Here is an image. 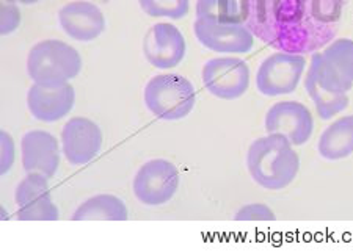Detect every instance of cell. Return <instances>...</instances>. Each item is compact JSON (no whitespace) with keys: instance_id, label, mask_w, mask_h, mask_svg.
Wrapping results in <instances>:
<instances>
[{"instance_id":"cell-17","label":"cell","mask_w":353,"mask_h":252,"mask_svg":"<svg viewBox=\"0 0 353 252\" xmlns=\"http://www.w3.org/2000/svg\"><path fill=\"white\" fill-rule=\"evenodd\" d=\"M319 156L328 162H338L353 154V114L336 119L322 132L317 143Z\"/></svg>"},{"instance_id":"cell-10","label":"cell","mask_w":353,"mask_h":252,"mask_svg":"<svg viewBox=\"0 0 353 252\" xmlns=\"http://www.w3.org/2000/svg\"><path fill=\"white\" fill-rule=\"evenodd\" d=\"M48 177L28 173L16 188L14 200L18 205L16 218L19 221H57L60 216L49 188Z\"/></svg>"},{"instance_id":"cell-1","label":"cell","mask_w":353,"mask_h":252,"mask_svg":"<svg viewBox=\"0 0 353 252\" xmlns=\"http://www.w3.org/2000/svg\"><path fill=\"white\" fill-rule=\"evenodd\" d=\"M347 0H248L247 25L280 52L314 54L338 32Z\"/></svg>"},{"instance_id":"cell-15","label":"cell","mask_w":353,"mask_h":252,"mask_svg":"<svg viewBox=\"0 0 353 252\" xmlns=\"http://www.w3.org/2000/svg\"><path fill=\"white\" fill-rule=\"evenodd\" d=\"M76 104V90L71 83L44 87L33 83L27 93V108L37 121L57 123L70 114Z\"/></svg>"},{"instance_id":"cell-23","label":"cell","mask_w":353,"mask_h":252,"mask_svg":"<svg viewBox=\"0 0 353 252\" xmlns=\"http://www.w3.org/2000/svg\"><path fill=\"white\" fill-rule=\"evenodd\" d=\"M236 221H273L275 213L269 205L254 202L243 205L241 210H237L234 216Z\"/></svg>"},{"instance_id":"cell-8","label":"cell","mask_w":353,"mask_h":252,"mask_svg":"<svg viewBox=\"0 0 353 252\" xmlns=\"http://www.w3.org/2000/svg\"><path fill=\"white\" fill-rule=\"evenodd\" d=\"M310 66L328 87L349 93L353 87V39H336L323 52H314Z\"/></svg>"},{"instance_id":"cell-20","label":"cell","mask_w":353,"mask_h":252,"mask_svg":"<svg viewBox=\"0 0 353 252\" xmlns=\"http://www.w3.org/2000/svg\"><path fill=\"white\" fill-rule=\"evenodd\" d=\"M196 19H206L220 24L241 22V7L237 0H198Z\"/></svg>"},{"instance_id":"cell-19","label":"cell","mask_w":353,"mask_h":252,"mask_svg":"<svg viewBox=\"0 0 353 252\" xmlns=\"http://www.w3.org/2000/svg\"><path fill=\"white\" fill-rule=\"evenodd\" d=\"M305 88L311 101L314 102L317 114L322 119H332L349 107V96H347V93H338L332 87H328L311 66L305 78Z\"/></svg>"},{"instance_id":"cell-24","label":"cell","mask_w":353,"mask_h":252,"mask_svg":"<svg viewBox=\"0 0 353 252\" xmlns=\"http://www.w3.org/2000/svg\"><path fill=\"white\" fill-rule=\"evenodd\" d=\"M0 174L5 176L13 168L16 160V146L14 140L11 138L8 132H0Z\"/></svg>"},{"instance_id":"cell-22","label":"cell","mask_w":353,"mask_h":252,"mask_svg":"<svg viewBox=\"0 0 353 252\" xmlns=\"http://www.w3.org/2000/svg\"><path fill=\"white\" fill-rule=\"evenodd\" d=\"M0 33L2 36H8L16 32L21 24V11L18 3H11L8 0H2V11H0Z\"/></svg>"},{"instance_id":"cell-18","label":"cell","mask_w":353,"mask_h":252,"mask_svg":"<svg viewBox=\"0 0 353 252\" xmlns=\"http://www.w3.org/2000/svg\"><path fill=\"white\" fill-rule=\"evenodd\" d=\"M72 221H128L126 202L115 194H96L79 205Z\"/></svg>"},{"instance_id":"cell-4","label":"cell","mask_w":353,"mask_h":252,"mask_svg":"<svg viewBox=\"0 0 353 252\" xmlns=\"http://www.w3.org/2000/svg\"><path fill=\"white\" fill-rule=\"evenodd\" d=\"M145 105L162 121H179L196 105V90L179 74H159L148 80L143 91Z\"/></svg>"},{"instance_id":"cell-11","label":"cell","mask_w":353,"mask_h":252,"mask_svg":"<svg viewBox=\"0 0 353 252\" xmlns=\"http://www.w3.org/2000/svg\"><path fill=\"white\" fill-rule=\"evenodd\" d=\"M61 152L72 166H83L99 156L104 135L98 124L88 118H71L61 130Z\"/></svg>"},{"instance_id":"cell-9","label":"cell","mask_w":353,"mask_h":252,"mask_svg":"<svg viewBox=\"0 0 353 252\" xmlns=\"http://www.w3.org/2000/svg\"><path fill=\"white\" fill-rule=\"evenodd\" d=\"M264 127L267 134L284 135L292 146H303L314 132V116L299 101H281L269 108Z\"/></svg>"},{"instance_id":"cell-12","label":"cell","mask_w":353,"mask_h":252,"mask_svg":"<svg viewBox=\"0 0 353 252\" xmlns=\"http://www.w3.org/2000/svg\"><path fill=\"white\" fill-rule=\"evenodd\" d=\"M193 32L199 43L212 52L219 54H248L254 48V35L250 28L236 24H220L206 19H196Z\"/></svg>"},{"instance_id":"cell-5","label":"cell","mask_w":353,"mask_h":252,"mask_svg":"<svg viewBox=\"0 0 353 252\" xmlns=\"http://www.w3.org/2000/svg\"><path fill=\"white\" fill-rule=\"evenodd\" d=\"M181 185L176 165L165 158H152L137 171L132 188L137 200L146 207H159L170 202Z\"/></svg>"},{"instance_id":"cell-25","label":"cell","mask_w":353,"mask_h":252,"mask_svg":"<svg viewBox=\"0 0 353 252\" xmlns=\"http://www.w3.org/2000/svg\"><path fill=\"white\" fill-rule=\"evenodd\" d=\"M11 3H21V5H35L39 0H8Z\"/></svg>"},{"instance_id":"cell-13","label":"cell","mask_w":353,"mask_h":252,"mask_svg":"<svg viewBox=\"0 0 353 252\" xmlns=\"http://www.w3.org/2000/svg\"><path fill=\"white\" fill-rule=\"evenodd\" d=\"M185 50L184 35L170 22L152 25L143 39L145 59L157 70H173L184 60Z\"/></svg>"},{"instance_id":"cell-2","label":"cell","mask_w":353,"mask_h":252,"mask_svg":"<svg viewBox=\"0 0 353 252\" xmlns=\"http://www.w3.org/2000/svg\"><path fill=\"white\" fill-rule=\"evenodd\" d=\"M247 168L261 188L281 191L295 180L300 157L286 136L269 134L254 140L247 152Z\"/></svg>"},{"instance_id":"cell-16","label":"cell","mask_w":353,"mask_h":252,"mask_svg":"<svg viewBox=\"0 0 353 252\" xmlns=\"http://www.w3.org/2000/svg\"><path fill=\"white\" fill-rule=\"evenodd\" d=\"M61 30L79 43H90L105 30V16L93 2L77 0L61 7L59 11Z\"/></svg>"},{"instance_id":"cell-6","label":"cell","mask_w":353,"mask_h":252,"mask_svg":"<svg viewBox=\"0 0 353 252\" xmlns=\"http://www.w3.org/2000/svg\"><path fill=\"white\" fill-rule=\"evenodd\" d=\"M305 70L306 60L301 54H272L256 72V88L269 97L290 94L297 90Z\"/></svg>"},{"instance_id":"cell-21","label":"cell","mask_w":353,"mask_h":252,"mask_svg":"<svg viewBox=\"0 0 353 252\" xmlns=\"http://www.w3.org/2000/svg\"><path fill=\"white\" fill-rule=\"evenodd\" d=\"M140 8L151 18L182 19L190 13V0H139Z\"/></svg>"},{"instance_id":"cell-14","label":"cell","mask_w":353,"mask_h":252,"mask_svg":"<svg viewBox=\"0 0 353 252\" xmlns=\"http://www.w3.org/2000/svg\"><path fill=\"white\" fill-rule=\"evenodd\" d=\"M22 168L26 173L43 174L52 179L60 166L59 140L46 130H30L21 140Z\"/></svg>"},{"instance_id":"cell-7","label":"cell","mask_w":353,"mask_h":252,"mask_svg":"<svg viewBox=\"0 0 353 252\" xmlns=\"http://www.w3.org/2000/svg\"><path fill=\"white\" fill-rule=\"evenodd\" d=\"M203 85L221 101H236L250 88V67L236 56H220L203 66Z\"/></svg>"},{"instance_id":"cell-3","label":"cell","mask_w":353,"mask_h":252,"mask_svg":"<svg viewBox=\"0 0 353 252\" xmlns=\"http://www.w3.org/2000/svg\"><path fill=\"white\" fill-rule=\"evenodd\" d=\"M82 65V56L72 45L60 39H44L28 52L27 74L33 83L59 87L76 78Z\"/></svg>"}]
</instances>
